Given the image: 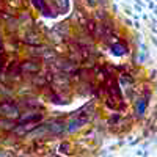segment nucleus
Instances as JSON below:
<instances>
[{
	"mask_svg": "<svg viewBox=\"0 0 157 157\" xmlns=\"http://www.w3.org/2000/svg\"><path fill=\"white\" fill-rule=\"evenodd\" d=\"M0 110H2L5 115H8V116H17V113H19V109L14 105V104H3L2 107H0Z\"/></svg>",
	"mask_w": 157,
	"mask_h": 157,
	"instance_id": "nucleus-1",
	"label": "nucleus"
},
{
	"mask_svg": "<svg viewBox=\"0 0 157 157\" xmlns=\"http://www.w3.org/2000/svg\"><path fill=\"white\" fill-rule=\"evenodd\" d=\"M21 71L22 72H38L39 71V64L33 63V61H25V63H22Z\"/></svg>",
	"mask_w": 157,
	"mask_h": 157,
	"instance_id": "nucleus-2",
	"label": "nucleus"
},
{
	"mask_svg": "<svg viewBox=\"0 0 157 157\" xmlns=\"http://www.w3.org/2000/svg\"><path fill=\"white\" fill-rule=\"evenodd\" d=\"M35 127H36L35 124H22V126H16V127H14V132H16L17 135H24V134L30 132V130H33Z\"/></svg>",
	"mask_w": 157,
	"mask_h": 157,
	"instance_id": "nucleus-3",
	"label": "nucleus"
},
{
	"mask_svg": "<svg viewBox=\"0 0 157 157\" xmlns=\"http://www.w3.org/2000/svg\"><path fill=\"white\" fill-rule=\"evenodd\" d=\"M36 120H41V115H39V113L29 112V113L21 115V121H36Z\"/></svg>",
	"mask_w": 157,
	"mask_h": 157,
	"instance_id": "nucleus-4",
	"label": "nucleus"
},
{
	"mask_svg": "<svg viewBox=\"0 0 157 157\" xmlns=\"http://www.w3.org/2000/svg\"><path fill=\"white\" fill-rule=\"evenodd\" d=\"M86 123V118H78V120H74V121H71V124H69V130L71 132H74L75 129H78L82 124H85Z\"/></svg>",
	"mask_w": 157,
	"mask_h": 157,
	"instance_id": "nucleus-5",
	"label": "nucleus"
},
{
	"mask_svg": "<svg viewBox=\"0 0 157 157\" xmlns=\"http://www.w3.org/2000/svg\"><path fill=\"white\" fill-rule=\"evenodd\" d=\"M0 127L5 129V130H11V129L16 127V124H14V121H11V120H2L0 121Z\"/></svg>",
	"mask_w": 157,
	"mask_h": 157,
	"instance_id": "nucleus-6",
	"label": "nucleus"
},
{
	"mask_svg": "<svg viewBox=\"0 0 157 157\" xmlns=\"http://www.w3.org/2000/svg\"><path fill=\"white\" fill-rule=\"evenodd\" d=\"M49 129L52 130V132L58 134V132H61V130H64V124H61V123H52V124H49Z\"/></svg>",
	"mask_w": 157,
	"mask_h": 157,
	"instance_id": "nucleus-7",
	"label": "nucleus"
},
{
	"mask_svg": "<svg viewBox=\"0 0 157 157\" xmlns=\"http://www.w3.org/2000/svg\"><path fill=\"white\" fill-rule=\"evenodd\" d=\"M36 36H29V38H25V41H27L29 44H33V46H36V44H39V39H35Z\"/></svg>",
	"mask_w": 157,
	"mask_h": 157,
	"instance_id": "nucleus-8",
	"label": "nucleus"
},
{
	"mask_svg": "<svg viewBox=\"0 0 157 157\" xmlns=\"http://www.w3.org/2000/svg\"><path fill=\"white\" fill-rule=\"evenodd\" d=\"M145 109H146V101H143V99H141V102H138V107H137V110H138V113L141 115Z\"/></svg>",
	"mask_w": 157,
	"mask_h": 157,
	"instance_id": "nucleus-9",
	"label": "nucleus"
}]
</instances>
